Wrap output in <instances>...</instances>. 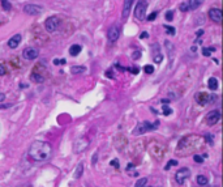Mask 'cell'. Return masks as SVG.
<instances>
[{"label": "cell", "mask_w": 223, "mask_h": 187, "mask_svg": "<svg viewBox=\"0 0 223 187\" xmlns=\"http://www.w3.org/2000/svg\"><path fill=\"white\" fill-rule=\"evenodd\" d=\"M221 119V111L219 110H213L206 115V123L207 126H214L218 123V120Z\"/></svg>", "instance_id": "11"}, {"label": "cell", "mask_w": 223, "mask_h": 187, "mask_svg": "<svg viewBox=\"0 0 223 187\" xmlns=\"http://www.w3.org/2000/svg\"><path fill=\"white\" fill-rule=\"evenodd\" d=\"M81 50H82V47H81L80 45H72V46L69 47V54H71L72 56H77L78 54L81 53Z\"/></svg>", "instance_id": "20"}, {"label": "cell", "mask_w": 223, "mask_h": 187, "mask_svg": "<svg viewBox=\"0 0 223 187\" xmlns=\"http://www.w3.org/2000/svg\"><path fill=\"white\" fill-rule=\"evenodd\" d=\"M163 28L166 29V33H167V34H170V35H175V28H172V26H168V25H164Z\"/></svg>", "instance_id": "31"}, {"label": "cell", "mask_w": 223, "mask_h": 187, "mask_svg": "<svg viewBox=\"0 0 223 187\" xmlns=\"http://www.w3.org/2000/svg\"><path fill=\"white\" fill-rule=\"evenodd\" d=\"M120 37V29L116 25H112L107 32V38L110 42H116Z\"/></svg>", "instance_id": "13"}, {"label": "cell", "mask_w": 223, "mask_h": 187, "mask_svg": "<svg viewBox=\"0 0 223 187\" xmlns=\"http://www.w3.org/2000/svg\"><path fill=\"white\" fill-rule=\"evenodd\" d=\"M147 149H149L150 156H152L155 161H162V160L164 158V156H166V147L163 145V144L155 141V140L150 141Z\"/></svg>", "instance_id": "3"}, {"label": "cell", "mask_w": 223, "mask_h": 187, "mask_svg": "<svg viewBox=\"0 0 223 187\" xmlns=\"http://www.w3.org/2000/svg\"><path fill=\"white\" fill-rule=\"evenodd\" d=\"M106 76H107V77H111V79H112V77H114V76H112V73H111V71H107Z\"/></svg>", "instance_id": "48"}, {"label": "cell", "mask_w": 223, "mask_h": 187, "mask_svg": "<svg viewBox=\"0 0 223 187\" xmlns=\"http://www.w3.org/2000/svg\"><path fill=\"white\" fill-rule=\"evenodd\" d=\"M146 9H147V0H138L136 9H134V17L138 21H142L145 19Z\"/></svg>", "instance_id": "5"}, {"label": "cell", "mask_w": 223, "mask_h": 187, "mask_svg": "<svg viewBox=\"0 0 223 187\" xmlns=\"http://www.w3.org/2000/svg\"><path fill=\"white\" fill-rule=\"evenodd\" d=\"M110 165H111V166H114V168H116V169H119L120 162H119V160H117V158H114L112 161L110 162Z\"/></svg>", "instance_id": "36"}, {"label": "cell", "mask_w": 223, "mask_h": 187, "mask_svg": "<svg viewBox=\"0 0 223 187\" xmlns=\"http://www.w3.org/2000/svg\"><path fill=\"white\" fill-rule=\"evenodd\" d=\"M191 51H193V53H196V46H193V47H191Z\"/></svg>", "instance_id": "54"}, {"label": "cell", "mask_w": 223, "mask_h": 187, "mask_svg": "<svg viewBox=\"0 0 223 187\" xmlns=\"http://www.w3.org/2000/svg\"><path fill=\"white\" fill-rule=\"evenodd\" d=\"M146 183H147V178H140V179L136 182V185H134V187H145L146 186Z\"/></svg>", "instance_id": "26"}, {"label": "cell", "mask_w": 223, "mask_h": 187, "mask_svg": "<svg viewBox=\"0 0 223 187\" xmlns=\"http://www.w3.org/2000/svg\"><path fill=\"white\" fill-rule=\"evenodd\" d=\"M189 177H191V170H189L188 168L179 169V170L176 171V174H175V179H176V182L179 183V185H184L185 181L188 179Z\"/></svg>", "instance_id": "6"}, {"label": "cell", "mask_w": 223, "mask_h": 187, "mask_svg": "<svg viewBox=\"0 0 223 187\" xmlns=\"http://www.w3.org/2000/svg\"><path fill=\"white\" fill-rule=\"evenodd\" d=\"M201 51H202V55L204 56H210V55H212V51L209 50V47H202V50H201Z\"/></svg>", "instance_id": "35"}, {"label": "cell", "mask_w": 223, "mask_h": 187, "mask_svg": "<svg viewBox=\"0 0 223 187\" xmlns=\"http://www.w3.org/2000/svg\"><path fill=\"white\" fill-rule=\"evenodd\" d=\"M159 123L155 122L154 124H152V123L149 122H144V123H138V124L134 127L133 129V135H136V136H138V135H142L145 134L146 131H152V129H155L157 127H158Z\"/></svg>", "instance_id": "4"}, {"label": "cell", "mask_w": 223, "mask_h": 187, "mask_svg": "<svg viewBox=\"0 0 223 187\" xmlns=\"http://www.w3.org/2000/svg\"><path fill=\"white\" fill-rule=\"evenodd\" d=\"M202 3H204V0H189L188 1V8L189 9H192V11H194V9H197Z\"/></svg>", "instance_id": "19"}, {"label": "cell", "mask_w": 223, "mask_h": 187, "mask_svg": "<svg viewBox=\"0 0 223 187\" xmlns=\"http://www.w3.org/2000/svg\"><path fill=\"white\" fill-rule=\"evenodd\" d=\"M204 144V139L197 136V135H188V136L183 137L179 141L176 147V153L182 156H188L192 153L197 152L198 149H201Z\"/></svg>", "instance_id": "1"}, {"label": "cell", "mask_w": 223, "mask_h": 187, "mask_svg": "<svg viewBox=\"0 0 223 187\" xmlns=\"http://www.w3.org/2000/svg\"><path fill=\"white\" fill-rule=\"evenodd\" d=\"M24 12L30 14V16H38V14H41L43 12V7L38 4H25Z\"/></svg>", "instance_id": "8"}, {"label": "cell", "mask_w": 223, "mask_h": 187, "mask_svg": "<svg viewBox=\"0 0 223 187\" xmlns=\"http://www.w3.org/2000/svg\"><path fill=\"white\" fill-rule=\"evenodd\" d=\"M146 37H147V33H146V32H144L142 34L140 35V38H146Z\"/></svg>", "instance_id": "49"}, {"label": "cell", "mask_w": 223, "mask_h": 187, "mask_svg": "<svg viewBox=\"0 0 223 187\" xmlns=\"http://www.w3.org/2000/svg\"><path fill=\"white\" fill-rule=\"evenodd\" d=\"M174 19V12L172 11H167L166 12V20L167 21H172Z\"/></svg>", "instance_id": "33"}, {"label": "cell", "mask_w": 223, "mask_h": 187, "mask_svg": "<svg viewBox=\"0 0 223 187\" xmlns=\"http://www.w3.org/2000/svg\"><path fill=\"white\" fill-rule=\"evenodd\" d=\"M1 5H3V8H4L5 11H9V9H11V4H9V1H3V3H1Z\"/></svg>", "instance_id": "38"}, {"label": "cell", "mask_w": 223, "mask_h": 187, "mask_svg": "<svg viewBox=\"0 0 223 187\" xmlns=\"http://www.w3.org/2000/svg\"><path fill=\"white\" fill-rule=\"evenodd\" d=\"M134 0H124V4H123V19H127V17L129 16V11H131L132 8V4H133Z\"/></svg>", "instance_id": "17"}, {"label": "cell", "mask_w": 223, "mask_h": 187, "mask_svg": "<svg viewBox=\"0 0 223 187\" xmlns=\"http://www.w3.org/2000/svg\"><path fill=\"white\" fill-rule=\"evenodd\" d=\"M28 84H20V88H28Z\"/></svg>", "instance_id": "51"}, {"label": "cell", "mask_w": 223, "mask_h": 187, "mask_svg": "<svg viewBox=\"0 0 223 187\" xmlns=\"http://www.w3.org/2000/svg\"><path fill=\"white\" fill-rule=\"evenodd\" d=\"M86 68L84 67V65H73V67H71V72L74 75L77 73H82V72H85Z\"/></svg>", "instance_id": "24"}, {"label": "cell", "mask_w": 223, "mask_h": 187, "mask_svg": "<svg viewBox=\"0 0 223 187\" xmlns=\"http://www.w3.org/2000/svg\"><path fill=\"white\" fill-rule=\"evenodd\" d=\"M176 165H177V161H176V160H170V161L167 162V165L164 166V170H170L171 166H176Z\"/></svg>", "instance_id": "29"}, {"label": "cell", "mask_w": 223, "mask_h": 187, "mask_svg": "<svg viewBox=\"0 0 223 187\" xmlns=\"http://www.w3.org/2000/svg\"><path fill=\"white\" fill-rule=\"evenodd\" d=\"M196 35H197V37H201V35H204V30H202V29L197 30V32H196Z\"/></svg>", "instance_id": "44"}, {"label": "cell", "mask_w": 223, "mask_h": 187, "mask_svg": "<svg viewBox=\"0 0 223 187\" xmlns=\"http://www.w3.org/2000/svg\"><path fill=\"white\" fill-rule=\"evenodd\" d=\"M87 147H89V140L86 137H80L73 143V152L81 153L85 149H87Z\"/></svg>", "instance_id": "7"}, {"label": "cell", "mask_w": 223, "mask_h": 187, "mask_svg": "<svg viewBox=\"0 0 223 187\" xmlns=\"http://www.w3.org/2000/svg\"><path fill=\"white\" fill-rule=\"evenodd\" d=\"M97 161H98V152H95L94 155H93V158H91V164H93V165H95V164H97Z\"/></svg>", "instance_id": "39"}, {"label": "cell", "mask_w": 223, "mask_h": 187, "mask_svg": "<svg viewBox=\"0 0 223 187\" xmlns=\"http://www.w3.org/2000/svg\"><path fill=\"white\" fill-rule=\"evenodd\" d=\"M161 102L163 105H167V104H170V99H161Z\"/></svg>", "instance_id": "45"}, {"label": "cell", "mask_w": 223, "mask_h": 187, "mask_svg": "<svg viewBox=\"0 0 223 187\" xmlns=\"http://www.w3.org/2000/svg\"><path fill=\"white\" fill-rule=\"evenodd\" d=\"M196 43H198V45H201V43H202V40H200V38H198V40H197V41H196Z\"/></svg>", "instance_id": "53"}, {"label": "cell", "mask_w": 223, "mask_h": 187, "mask_svg": "<svg viewBox=\"0 0 223 187\" xmlns=\"http://www.w3.org/2000/svg\"><path fill=\"white\" fill-rule=\"evenodd\" d=\"M194 99H196V102L197 104H200V105H206L207 102L210 101V96L207 94V93H205V92H198V93H196V96H194Z\"/></svg>", "instance_id": "15"}, {"label": "cell", "mask_w": 223, "mask_h": 187, "mask_svg": "<svg viewBox=\"0 0 223 187\" xmlns=\"http://www.w3.org/2000/svg\"><path fill=\"white\" fill-rule=\"evenodd\" d=\"M114 144H115L116 149L123 150L127 145H128V139H127L124 135H116V137L114 139Z\"/></svg>", "instance_id": "12"}, {"label": "cell", "mask_w": 223, "mask_h": 187, "mask_svg": "<svg viewBox=\"0 0 223 187\" xmlns=\"http://www.w3.org/2000/svg\"><path fill=\"white\" fill-rule=\"evenodd\" d=\"M12 106V104H9V105H0V109L1 107H11Z\"/></svg>", "instance_id": "50"}, {"label": "cell", "mask_w": 223, "mask_h": 187, "mask_svg": "<svg viewBox=\"0 0 223 187\" xmlns=\"http://www.w3.org/2000/svg\"><path fill=\"white\" fill-rule=\"evenodd\" d=\"M204 139L210 144V145H213V143H214V136H213L212 134H205V135H204Z\"/></svg>", "instance_id": "28"}, {"label": "cell", "mask_w": 223, "mask_h": 187, "mask_svg": "<svg viewBox=\"0 0 223 187\" xmlns=\"http://www.w3.org/2000/svg\"><path fill=\"white\" fill-rule=\"evenodd\" d=\"M59 25H60V20L58 19V17H55V16L47 19L46 22H44V28H46V30L49 33H54L56 29L59 28Z\"/></svg>", "instance_id": "9"}, {"label": "cell", "mask_w": 223, "mask_h": 187, "mask_svg": "<svg viewBox=\"0 0 223 187\" xmlns=\"http://www.w3.org/2000/svg\"><path fill=\"white\" fill-rule=\"evenodd\" d=\"M82 174H84V164H82V162H80V164L77 165L76 171H74V177H76V178H81V177H82Z\"/></svg>", "instance_id": "25"}, {"label": "cell", "mask_w": 223, "mask_h": 187, "mask_svg": "<svg viewBox=\"0 0 223 187\" xmlns=\"http://www.w3.org/2000/svg\"><path fill=\"white\" fill-rule=\"evenodd\" d=\"M209 19L213 20L214 22L217 24H221L222 21V11L219 9V8H212V9H209Z\"/></svg>", "instance_id": "14"}, {"label": "cell", "mask_w": 223, "mask_h": 187, "mask_svg": "<svg viewBox=\"0 0 223 187\" xmlns=\"http://www.w3.org/2000/svg\"><path fill=\"white\" fill-rule=\"evenodd\" d=\"M144 71H145V73H147V75H152L153 72H154V67L150 64H146L145 67H144Z\"/></svg>", "instance_id": "32"}, {"label": "cell", "mask_w": 223, "mask_h": 187, "mask_svg": "<svg viewBox=\"0 0 223 187\" xmlns=\"http://www.w3.org/2000/svg\"><path fill=\"white\" fill-rule=\"evenodd\" d=\"M164 46H166V49L168 50V54H170V58H171V54H172V53H174V50H175L174 45L171 43L170 41H166V42H164Z\"/></svg>", "instance_id": "27"}, {"label": "cell", "mask_w": 223, "mask_h": 187, "mask_svg": "<svg viewBox=\"0 0 223 187\" xmlns=\"http://www.w3.org/2000/svg\"><path fill=\"white\" fill-rule=\"evenodd\" d=\"M207 86H209L210 90H217L218 89V79H217V77H210L209 83H207Z\"/></svg>", "instance_id": "21"}, {"label": "cell", "mask_w": 223, "mask_h": 187, "mask_svg": "<svg viewBox=\"0 0 223 187\" xmlns=\"http://www.w3.org/2000/svg\"><path fill=\"white\" fill-rule=\"evenodd\" d=\"M30 80H31V81H35V83H38V84H42V83L44 81V77L41 76L39 73H35V72H33V73L30 75Z\"/></svg>", "instance_id": "22"}, {"label": "cell", "mask_w": 223, "mask_h": 187, "mask_svg": "<svg viewBox=\"0 0 223 187\" xmlns=\"http://www.w3.org/2000/svg\"><path fill=\"white\" fill-rule=\"evenodd\" d=\"M20 43H21V35H20V34L13 35V37H12L11 40L8 41V46H9L11 49H17Z\"/></svg>", "instance_id": "18"}, {"label": "cell", "mask_w": 223, "mask_h": 187, "mask_svg": "<svg viewBox=\"0 0 223 187\" xmlns=\"http://www.w3.org/2000/svg\"><path fill=\"white\" fill-rule=\"evenodd\" d=\"M51 153H52V148L47 141L35 140L29 148V157L37 162L47 161L51 157Z\"/></svg>", "instance_id": "2"}, {"label": "cell", "mask_w": 223, "mask_h": 187, "mask_svg": "<svg viewBox=\"0 0 223 187\" xmlns=\"http://www.w3.org/2000/svg\"><path fill=\"white\" fill-rule=\"evenodd\" d=\"M193 160H194V162H197V164H202L204 162V157L202 156H198V155H194Z\"/></svg>", "instance_id": "34"}, {"label": "cell", "mask_w": 223, "mask_h": 187, "mask_svg": "<svg viewBox=\"0 0 223 187\" xmlns=\"http://www.w3.org/2000/svg\"><path fill=\"white\" fill-rule=\"evenodd\" d=\"M4 98H5V94H4V93H0V102L4 101Z\"/></svg>", "instance_id": "46"}, {"label": "cell", "mask_w": 223, "mask_h": 187, "mask_svg": "<svg viewBox=\"0 0 223 187\" xmlns=\"http://www.w3.org/2000/svg\"><path fill=\"white\" fill-rule=\"evenodd\" d=\"M38 55H39V51L35 47H28V49L22 51V58L25 60H34L38 58Z\"/></svg>", "instance_id": "10"}, {"label": "cell", "mask_w": 223, "mask_h": 187, "mask_svg": "<svg viewBox=\"0 0 223 187\" xmlns=\"http://www.w3.org/2000/svg\"><path fill=\"white\" fill-rule=\"evenodd\" d=\"M179 8H180V11H182V12H187V11L189 9V8H188V4H187V3H182V4L179 5Z\"/></svg>", "instance_id": "37"}, {"label": "cell", "mask_w": 223, "mask_h": 187, "mask_svg": "<svg viewBox=\"0 0 223 187\" xmlns=\"http://www.w3.org/2000/svg\"><path fill=\"white\" fill-rule=\"evenodd\" d=\"M162 111H163L164 115H170V114H172V109L168 107L167 105H163V106H162Z\"/></svg>", "instance_id": "30"}, {"label": "cell", "mask_w": 223, "mask_h": 187, "mask_svg": "<svg viewBox=\"0 0 223 187\" xmlns=\"http://www.w3.org/2000/svg\"><path fill=\"white\" fill-rule=\"evenodd\" d=\"M132 58H133V59H138V58H141V51H134V53H133V55H132Z\"/></svg>", "instance_id": "41"}, {"label": "cell", "mask_w": 223, "mask_h": 187, "mask_svg": "<svg viewBox=\"0 0 223 187\" xmlns=\"http://www.w3.org/2000/svg\"><path fill=\"white\" fill-rule=\"evenodd\" d=\"M3 1H8V0H1V3H3Z\"/></svg>", "instance_id": "55"}, {"label": "cell", "mask_w": 223, "mask_h": 187, "mask_svg": "<svg viewBox=\"0 0 223 187\" xmlns=\"http://www.w3.org/2000/svg\"><path fill=\"white\" fill-rule=\"evenodd\" d=\"M65 63H67V60H65V59H61V60H60V64H65Z\"/></svg>", "instance_id": "52"}, {"label": "cell", "mask_w": 223, "mask_h": 187, "mask_svg": "<svg viewBox=\"0 0 223 187\" xmlns=\"http://www.w3.org/2000/svg\"><path fill=\"white\" fill-rule=\"evenodd\" d=\"M133 169H134V165L133 164H128V165H127V171L133 170Z\"/></svg>", "instance_id": "43"}, {"label": "cell", "mask_w": 223, "mask_h": 187, "mask_svg": "<svg viewBox=\"0 0 223 187\" xmlns=\"http://www.w3.org/2000/svg\"><path fill=\"white\" fill-rule=\"evenodd\" d=\"M54 64H55V65H59V64H60V60H59V59H54Z\"/></svg>", "instance_id": "47"}, {"label": "cell", "mask_w": 223, "mask_h": 187, "mask_svg": "<svg viewBox=\"0 0 223 187\" xmlns=\"http://www.w3.org/2000/svg\"><path fill=\"white\" fill-rule=\"evenodd\" d=\"M196 181H197V183L200 186H206L207 183H209V179H207V177L202 175V174H200V175H197V178H196Z\"/></svg>", "instance_id": "23"}, {"label": "cell", "mask_w": 223, "mask_h": 187, "mask_svg": "<svg viewBox=\"0 0 223 187\" xmlns=\"http://www.w3.org/2000/svg\"><path fill=\"white\" fill-rule=\"evenodd\" d=\"M153 49L155 50V51H153V60H154L157 64H159V63H162V60H163V54L158 50L159 49L158 45H153Z\"/></svg>", "instance_id": "16"}, {"label": "cell", "mask_w": 223, "mask_h": 187, "mask_svg": "<svg viewBox=\"0 0 223 187\" xmlns=\"http://www.w3.org/2000/svg\"><path fill=\"white\" fill-rule=\"evenodd\" d=\"M4 75H5V68L4 65L0 64V76H4Z\"/></svg>", "instance_id": "42"}, {"label": "cell", "mask_w": 223, "mask_h": 187, "mask_svg": "<svg viewBox=\"0 0 223 187\" xmlns=\"http://www.w3.org/2000/svg\"><path fill=\"white\" fill-rule=\"evenodd\" d=\"M155 17H157V12H153V13H150L149 16H147V20H149V21H154Z\"/></svg>", "instance_id": "40"}]
</instances>
